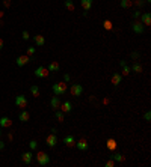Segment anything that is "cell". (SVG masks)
<instances>
[{
    "instance_id": "6da1fadb",
    "label": "cell",
    "mask_w": 151,
    "mask_h": 167,
    "mask_svg": "<svg viewBox=\"0 0 151 167\" xmlns=\"http://www.w3.org/2000/svg\"><path fill=\"white\" fill-rule=\"evenodd\" d=\"M51 90H53V93H55V95L61 96V95H64V93H67V90H68V84L65 83V81L55 83L53 86H51Z\"/></svg>"
},
{
    "instance_id": "7a4b0ae2",
    "label": "cell",
    "mask_w": 151,
    "mask_h": 167,
    "mask_svg": "<svg viewBox=\"0 0 151 167\" xmlns=\"http://www.w3.org/2000/svg\"><path fill=\"white\" fill-rule=\"evenodd\" d=\"M36 163L44 167V166H47L50 163V157H49V153H45L44 151H38L36 152Z\"/></svg>"
},
{
    "instance_id": "3957f363",
    "label": "cell",
    "mask_w": 151,
    "mask_h": 167,
    "mask_svg": "<svg viewBox=\"0 0 151 167\" xmlns=\"http://www.w3.org/2000/svg\"><path fill=\"white\" fill-rule=\"evenodd\" d=\"M132 30H133L135 33H137V35H142V33L145 32V26H143L141 21L135 20V21L132 23Z\"/></svg>"
},
{
    "instance_id": "277c9868",
    "label": "cell",
    "mask_w": 151,
    "mask_h": 167,
    "mask_svg": "<svg viewBox=\"0 0 151 167\" xmlns=\"http://www.w3.org/2000/svg\"><path fill=\"white\" fill-rule=\"evenodd\" d=\"M70 93H71L73 96H80L82 93H83V86H82V84H79V83L71 84V88H70Z\"/></svg>"
},
{
    "instance_id": "5b68a950",
    "label": "cell",
    "mask_w": 151,
    "mask_h": 167,
    "mask_svg": "<svg viewBox=\"0 0 151 167\" xmlns=\"http://www.w3.org/2000/svg\"><path fill=\"white\" fill-rule=\"evenodd\" d=\"M45 143H47L49 148H55V146L57 145V136L55 134V132L49 134L47 137H45Z\"/></svg>"
},
{
    "instance_id": "8992f818",
    "label": "cell",
    "mask_w": 151,
    "mask_h": 167,
    "mask_svg": "<svg viewBox=\"0 0 151 167\" xmlns=\"http://www.w3.org/2000/svg\"><path fill=\"white\" fill-rule=\"evenodd\" d=\"M15 105L18 107V109H26V107H27V98H26L24 95H18L15 98Z\"/></svg>"
},
{
    "instance_id": "52a82bcc",
    "label": "cell",
    "mask_w": 151,
    "mask_h": 167,
    "mask_svg": "<svg viewBox=\"0 0 151 167\" xmlns=\"http://www.w3.org/2000/svg\"><path fill=\"white\" fill-rule=\"evenodd\" d=\"M76 148L82 152H86L89 149V145H88V140L86 138H80L79 142H76Z\"/></svg>"
},
{
    "instance_id": "ba28073f",
    "label": "cell",
    "mask_w": 151,
    "mask_h": 167,
    "mask_svg": "<svg viewBox=\"0 0 151 167\" xmlns=\"http://www.w3.org/2000/svg\"><path fill=\"white\" fill-rule=\"evenodd\" d=\"M32 160H33V152H32V151L21 153V161H23V164H26V166H30Z\"/></svg>"
},
{
    "instance_id": "9c48e42d",
    "label": "cell",
    "mask_w": 151,
    "mask_h": 167,
    "mask_svg": "<svg viewBox=\"0 0 151 167\" xmlns=\"http://www.w3.org/2000/svg\"><path fill=\"white\" fill-rule=\"evenodd\" d=\"M49 69L45 68V66H39V68H36V71H35V75L38 77V78H47L49 77Z\"/></svg>"
},
{
    "instance_id": "30bf717a",
    "label": "cell",
    "mask_w": 151,
    "mask_h": 167,
    "mask_svg": "<svg viewBox=\"0 0 151 167\" xmlns=\"http://www.w3.org/2000/svg\"><path fill=\"white\" fill-rule=\"evenodd\" d=\"M139 18H141V23H142L143 26H147V27H148V26H151V14H150V12L142 14Z\"/></svg>"
},
{
    "instance_id": "8fae6325",
    "label": "cell",
    "mask_w": 151,
    "mask_h": 167,
    "mask_svg": "<svg viewBox=\"0 0 151 167\" xmlns=\"http://www.w3.org/2000/svg\"><path fill=\"white\" fill-rule=\"evenodd\" d=\"M30 62V57L29 56H20V57H17V66H20V68H21V66H26Z\"/></svg>"
},
{
    "instance_id": "7c38bea8",
    "label": "cell",
    "mask_w": 151,
    "mask_h": 167,
    "mask_svg": "<svg viewBox=\"0 0 151 167\" xmlns=\"http://www.w3.org/2000/svg\"><path fill=\"white\" fill-rule=\"evenodd\" d=\"M50 107L53 110H59V107H61V99H59L57 95H55L53 98L50 99Z\"/></svg>"
},
{
    "instance_id": "4fadbf2b",
    "label": "cell",
    "mask_w": 151,
    "mask_h": 167,
    "mask_svg": "<svg viewBox=\"0 0 151 167\" xmlns=\"http://www.w3.org/2000/svg\"><path fill=\"white\" fill-rule=\"evenodd\" d=\"M80 5L85 9V12H89L91 8H92V5H94V0H80Z\"/></svg>"
},
{
    "instance_id": "5bb4252c",
    "label": "cell",
    "mask_w": 151,
    "mask_h": 167,
    "mask_svg": "<svg viewBox=\"0 0 151 167\" xmlns=\"http://www.w3.org/2000/svg\"><path fill=\"white\" fill-rule=\"evenodd\" d=\"M11 125H12V121H11L8 116L0 117V128H9Z\"/></svg>"
},
{
    "instance_id": "9a60e30c",
    "label": "cell",
    "mask_w": 151,
    "mask_h": 167,
    "mask_svg": "<svg viewBox=\"0 0 151 167\" xmlns=\"http://www.w3.org/2000/svg\"><path fill=\"white\" fill-rule=\"evenodd\" d=\"M64 143L68 146V148H74L76 146V138L73 136H65L64 137Z\"/></svg>"
},
{
    "instance_id": "2e32d148",
    "label": "cell",
    "mask_w": 151,
    "mask_h": 167,
    "mask_svg": "<svg viewBox=\"0 0 151 167\" xmlns=\"http://www.w3.org/2000/svg\"><path fill=\"white\" fill-rule=\"evenodd\" d=\"M61 111H64V113H71V110H73V105H71V103L70 101H65V103H61Z\"/></svg>"
},
{
    "instance_id": "e0dca14e",
    "label": "cell",
    "mask_w": 151,
    "mask_h": 167,
    "mask_svg": "<svg viewBox=\"0 0 151 167\" xmlns=\"http://www.w3.org/2000/svg\"><path fill=\"white\" fill-rule=\"evenodd\" d=\"M18 119H20L21 122H27L29 119H30V113H29L27 110H21V113L18 115Z\"/></svg>"
},
{
    "instance_id": "ac0fdd59",
    "label": "cell",
    "mask_w": 151,
    "mask_h": 167,
    "mask_svg": "<svg viewBox=\"0 0 151 167\" xmlns=\"http://www.w3.org/2000/svg\"><path fill=\"white\" fill-rule=\"evenodd\" d=\"M121 80H122V75L120 74V72H115V74L112 75V78H110V81H112L113 86H118L121 83Z\"/></svg>"
},
{
    "instance_id": "d6986e66",
    "label": "cell",
    "mask_w": 151,
    "mask_h": 167,
    "mask_svg": "<svg viewBox=\"0 0 151 167\" xmlns=\"http://www.w3.org/2000/svg\"><path fill=\"white\" fill-rule=\"evenodd\" d=\"M33 41H35V44L38 47H42L45 44V36H42V35H35L33 36Z\"/></svg>"
},
{
    "instance_id": "ffe728a7",
    "label": "cell",
    "mask_w": 151,
    "mask_h": 167,
    "mask_svg": "<svg viewBox=\"0 0 151 167\" xmlns=\"http://www.w3.org/2000/svg\"><path fill=\"white\" fill-rule=\"evenodd\" d=\"M106 145H107V149L109 151H115L116 149V140L115 138H109L107 142H106Z\"/></svg>"
},
{
    "instance_id": "44dd1931",
    "label": "cell",
    "mask_w": 151,
    "mask_h": 167,
    "mask_svg": "<svg viewBox=\"0 0 151 167\" xmlns=\"http://www.w3.org/2000/svg\"><path fill=\"white\" fill-rule=\"evenodd\" d=\"M121 8L122 9H128V8H132L133 6V0H121Z\"/></svg>"
},
{
    "instance_id": "7402d4cb",
    "label": "cell",
    "mask_w": 151,
    "mask_h": 167,
    "mask_svg": "<svg viewBox=\"0 0 151 167\" xmlns=\"http://www.w3.org/2000/svg\"><path fill=\"white\" fill-rule=\"evenodd\" d=\"M59 68H61V66H59V63L53 60V62H50V65H49L47 69H49L50 72H56V71H59Z\"/></svg>"
},
{
    "instance_id": "603a6c76",
    "label": "cell",
    "mask_w": 151,
    "mask_h": 167,
    "mask_svg": "<svg viewBox=\"0 0 151 167\" xmlns=\"http://www.w3.org/2000/svg\"><path fill=\"white\" fill-rule=\"evenodd\" d=\"M110 158H112L115 163H124V161H126V158H124L121 153H113V155L110 157Z\"/></svg>"
},
{
    "instance_id": "cb8c5ba5",
    "label": "cell",
    "mask_w": 151,
    "mask_h": 167,
    "mask_svg": "<svg viewBox=\"0 0 151 167\" xmlns=\"http://www.w3.org/2000/svg\"><path fill=\"white\" fill-rule=\"evenodd\" d=\"M132 71L136 72V74H141V72H142V65H141V63H137V62H135L133 66H132Z\"/></svg>"
},
{
    "instance_id": "d4e9b609",
    "label": "cell",
    "mask_w": 151,
    "mask_h": 167,
    "mask_svg": "<svg viewBox=\"0 0 151 167\" xmlns=\"http://www.w3.org/2000/svg\"><path fill=\"white\" fill-rule=\"evenodd\" d=\"M64 5H65V8H67V9H68L70 12H73V11L76 9V6H74V3H73V2H71V0H65V3H64Z\"/></svg>"
},
{
    "instance_id": "484cf974",
    "label": "cell",
    "mask_w": 151,
    "mask_h": 167,
    "mask_svg": "<svg viewBox=\"0 0 151 167\" xmlns=\"http://www.w3.org/2000/svg\"><path fill=\"white\" fill-rule=\"evenodd\" d=\"M55 117L57 119V122H64V111L55 110Z\"/></svg>"
},
{
    "instance_id": "4316f807",
    "label": "cell",
    "mask_w": 151,
    "mask_h": 167,
    "mask_svg": "<svg viewBox=\"0 0 151 167\" xmlns=\"http://www.w3.org/2000/svg\"><path fill=\"white\" fill-rule=\"evenodd\" d=\"M30 93H32V95H33L35 98H38V96H39V88H38L36 84H33V86L30 88Z\"/></svg>"
},
{
    "instance_id": "83f0119b",
    "label": "cell",
    "mask_w": 151,
    "mask_h": 167,
    "mask_svg": "<svg viewBox=\"0 0 151 167\" xmlns=\"http://www.w3.org/2000/svg\"><path fill=\"white\" fill-rule=\"evenodd\" d=\"M103 27L106 29V30H112L113 24H112V21H110V20H104V23H103Z\"/></svg>"
},
{
    "instance_id": "f1b7e54d",
    "label": "cell",
    "mask_w": 151,
    "mask_h": 167,
    "mask_svg": "<svg viewBox=\"0 0 151 167\" xmlns=\"http://www.w3.org/2000/svg\"><path fill=\"white\" fill-rule=\"evenodd\" d=\"M29 148H30V151H35V149L38 148L36 140H30V142H29Z\"/></svg>"
},
{
    "instance_id": "f546056e",
    "label": "cell",
    "mask_w": 151,
    "mask_h": 167,
    "mask_svg": "<svg viewBox=\"0 0 151 167\" xmlns=\"http://www.w3.org/2000/svg\"><path fill=\"white\" fill-rule=\"evenodd\" d=\"M136 6H137V9H141L142 8V6L143 5H145V0H135V2H133Z\"/></svg>"
},
{
    "instance_id": "4dcf8cb0",
    "label": "cell",
    "mask_w": 151,
    "mask_h": 167,
    "mask_svg": "<svg viewBox=\"0 0 151 167\" xmlns=\"http://www.w3.org/2000/svg\"><path fill=\"white\" fill-rule=\"evenodd\" d=\"M128 74H130V68L127 65H124L122 66V75H128Z\"/></svg>"
},
{
    "instance_id": "1f68e13d",
    "label": "cell",
    "mask_w": 151,
    "mask_h": 167,
    "mask_svg": "<svg viewBox=\"0 0 151 167\" xmlns=\"http://www.w3.org/2000/svg\"><path fill=\"white\" fill-rule=\"evenodd\" d=\"M106 166H107V167H113V166H115V161H113L112 158H110V160H107V161H106Z\"/></svg>"
},
{
    "instance_id": "d6a6232c",
    "label": "cell",
    "mask_w": 151,
    "mask_h": 167,
    "mask_svg": "<svg viewBox=\"0 0 151 167\" xmlns=\"http://www.w3.org/2000/svg\"><path fill=\"white\" fill-rule=\"evenodd\" d=\"M30 38V35H29V32L27 30H24L23 32V39H24V41H27V39Z\"/></svg>"
},
{
    "instance_id": "836d02e7",
    "label": "cell",
    "mask_w": 151,
    "mask_h": 167,
    "mask_svg": "<svg viewBox=\"0 0 151 167\" xmlns=\"http://www.w3.org/2000/svg\"><path fill=\"white\" fill-rule=\"evenodd\" d=\"M32 54H35V48L33 47H29L27 48V56H32Z\"/></svg>"
},
{
    "instance_id": "e575fe53",
    "label": "cell",
    "mask_w": 151,
    "mask_h": 167,
    "mask_svg": "<svg viewBox=\"0 0 151 167\" xmlns=\"http://www.w3.org/2000/svg\"><path fill=\"white\" fill-rule=\"evenodd\" d=\"M133 17H135V18L137 20V18H139V17H141V11H139V9H136V11L133 12Z\"/></svg>"
},
{
    "instance_id": "d590c367",
    "label": "cell",
    "mask_w": 151,
    "mask_h": 167,
    "mask_svg": "<svg viewBox=\"0 0 151 167\" xmlns=\"http://www.w3.org/2000/svg\"><path fill=\"white\" fill-rule=\"evenodd\" d=\"M12 3V0H3V5H5V8H9Z\"/></svg>"
},
{
    "instance_id": "8d00e7d4",
    "label": "cell",
    "mask_w": 151,
    "mask_h": 167,
    "mask_svg": "<svg viewBox=\"0 0 151 167\" xmlns=\"http://www.w3.org/2000/svg\"><path fill=\"white\" fill-rule=\"evenodd\" d=\"M64 81H65V83L70 81V74H65V75H64Z\"/></svg>"
},
{
    "instance_id": "74e56055",
    "label": "cell",
    "mask_w": 151,
    "mask_h": 167,
    "mask_svg": "<svg viewBox=\"0 0 151 167\" xmlns=\"http://www.w3.org/2000/svg\"><path fill=\"white\" fill-rule=\"evenodd\" d=\"M143 117H145V121H150V117H151V115H150V111H147L145 115H143Z\"/></svg>"
},
{
    "instance_id": "f35d334b",
    "label": "cell",
    "mask_w": 151,
    "mask_h": 167,
    "mask_svg": "<svg viewBox=\"0 0 151 167\" xmlns=\"http://www.w3.org/2000/svg\"><path fill=\"white\" fill-rule=\"evenodd\" d=\"M109 103H110V98H104V99H103V104H104V105H107Z\"/></svg>"
},
{
    "instance_id": "ab89813d",
    "label": "cell",
    "mask_w": 151,
    "mask_h": 167,
    "mask_svg": "<svg viewBox=\"0 0 151 167\" xmlns=\"http://www.w3.org/2000/svg\"><path fill=\"white\" fill-rule=\"evenodd\" d=\"M5 146H6L5 142H2V140H0V151H3V149H5Z\"/></svg>"
},
{
    "instance_id": "60d3db41",
    "label": "cell",
    "mask_w": 151,
    "mask_h": 167,
    "mask_svg": "<svg viewBox=\"0 0 151 167\" xmlns=\"http://www.w3.org/2000/svg\"><path fill=\"white\" fill-rule=\"evenodd\" d=\"M8 140H9V142H12V140H14V136H12L11 132H8Z\"/></svg>"
},
{
    "instance_id": "b9f144b4",
    "label": "cell",
    "mask_w": 151,
    "mask_h": 167,
    "mask_svg": "<svg viewBox=\"0 0 151 167\" xmlns=\"http://www.w3.org/2000/svg\"><path fill=\"white\" fill-rule=\"evenodd\" d=\"M132 57H133V59H137V57H139V54H137V53H133Z\"/></svg>"
},
{
    "instance_id": "7bdbcfd3",
    "label": "cell",
    "mask_w": 151,
    "mask_h": 167,
    "mask_svg": "<svg viewBox=\"0 0 151 167\" xmlns=\"http://www.w3.org/2000/svg\"><path fill=\"white\" fill-rule=\"evenodd\" d=\"M2 48H3V39L0 38V50H2Z\"/></svg>"
},
{
    "instance_id": "ee69618b",
    "label": "cell",
    "mask_w": 151,
    "mask_h": 167,
    "mask_svg": "<svg viewBox=\"0 0 151 167\" xmlns=\"http://www.w3.org/2000/svg\"><path fill=\"white\" fill-rule=\"evenodd\" d=\"M120 65H121V66H124V65H127V62H126V60H121V62H120Z\"/></svg>"
},
{
    "instance_id": "f6af8a7d",
    "label": "cell",
    "mask_w": 151,
    "mask_h": 167,
    "mask_svg": "<svg viewBox=\"0 0 151 167\" xmlns=\"http://www.w3.org/2000/svg\"><path fill=\"white\" fill-rule=\"evenodd\" d=\"M2 17H3V12H2V11H0V18H2Z\"/></svg>"
},
{
    "instance_id": "bcb514c9",
    "label": "cell",
    "mask_w": 151,
    "mask_h": 167,
    "mask_svg": "<svg viewBox=\"0 0 151 167\" xmlns=\"http://www.w3.org/2000/svg\"><path fill=\"white\" fill-rule=\"evenodd\" d=\"M151 2V0H145V3H150Z\"/></svg>"
},
{
    "instance_id": "7dc6e473",
    "label": "cell",
    "mask_w": 151,
    "mask_h": 167,
    "mask_svg": "<svg viewBox=\"0 0 151 167\" xmlns=\"http://www.w3.org/2000/svg\"><path fill=\"white\" fill-rule=\"evenodd\" d=\"M0 136H2V131H0Z\"/></svg>"
}]
</instances>
